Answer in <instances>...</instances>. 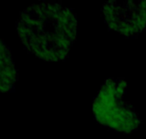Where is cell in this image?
Here are the masks:
<instances>
[{"instance_id":"277c9868","label":"cell","mask_w":146,"mask_h":139,"mask_svg":"<svg viewBox=\"0 0 146 139\" xmlns=\"http://www.w3.org/2000/svg\"><path fill=\"white\" fill-rule=\"evenodd\" d=\"M18 75L13 56L9 47L1 41V81L0 88L2 93H10L14 90Z\"/></svg>"},{"instance_id":"7a4b0ae2","label":"cell","mask_w":146,"mask_h":139,"mask_svg":"<svg viewBox=\"0 0 146 139\" xmlns=\"http://www.w3.org/2000/svg\"><path fill=\"white\" fill-rule=\"evenodd\" d=\"M126 88L123 78L106 79L93 100L92 111L101 125L128 134L138 131L141 119L125 98Z\"/></svg>"},{"instance_id":"6da1fadb","label":"cell","mask_w":146,"mask_h":139,"mask_svg":"<svg viewBox=\"0 0 146 139\" xmlns=\"http://www.w3.org/2000/svg\"><path fill=\"white\" fill-rule=\"evenodd\" d=\"M16 30L30 54L45 61H62L76 40L77 16L60 2L41 1L20 13Z\"/></svg>"},{"instance_id":"3957f363","label":"cell","mask_w":146,"mask_h":139,"mask_svg":"<svg viewBox=\"0 0 146 139\" xmlns=\"http://www.w3.org/2000/svg\"><path fill=\"white\" fill-rule=\"evenodd\" d=\"M107 26L125 37H136L146 29V1L110 0L102 7Z\"/></svg>"}]
</instances>
